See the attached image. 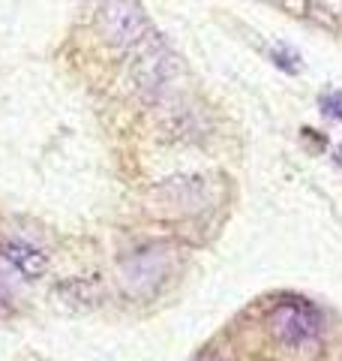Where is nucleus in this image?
<instances>
[{
  "label": "nucleus",
  "mask_w": 342,
  "mask_h": 361,
  "mask_svg": "<svg viewBox=\"0 0 342 361\" xmlns=\"http://www.w3.org/2000/svg\"><path fill=\"white\" fill-rule=\"evenodd\" d=\"M132 54V63H129V75H132V85L135 90L147 99V103H159L165 97V90L171 87L177 75V61L171 49L163 42L159 33H147V37L135 45L129 51Z\"/></svg>",
  "instance_id": "nucleus-1"
},
{
  "label": "nucleus",
  "mask_w": 342,
  "mask_h": 361,
  "mask_svg": "<svg viewBox=\"0 0 342 361\" xmlns=\"http://www.w3.org/2000/svg\"><path fill=\"white\" fill-rule=\"evenodd\" d=\"M265 329L277 343L282 346H306L322 334V313H318L310 301H279L277 307L267 313Z\"/></svg>",
  "instance_id": "nucleus-2"
},
{
  "label": "nucleus",
  "mask_w": 342,
  "mask_h": 361,
  "mask_svg": "<svg viewBox=\"0 0 342 361\" xmlns=\"http://www.w3.org/2000/svg\"><path fill=\"white\" fill-rule=\"evenodd\" d=\"M99 30L114 49L132 51L151 33V21L139 0H106L99 9Z\"/></svg>",
  "instance_id": "nucleus-3"
},
{
  "label": "nucleus",
  "mask_w": 342,
  "mask_h": 361,
  "mask_svg": "<svg viewBox=\"0 0 342 361\" xmlns=\"http://www.w3.org/2000/svg\"><path fill=\"white\" fill-rule=\"evenodd\" d=\"M171 271H175V256H171V250H165V247H151V250H141L123 262L120 280L129 295L153 298L156 292L165 286Z\"/></svg>",
  "instance_id": "nucleus-4"
},
{
  "label": "nucleus",
  "mask_w": 342,
  "mask_h": 361,
  "mask_svg": "<svg viewBox=\"0 0 342 361\" xmlns=\"http://www.w3.org/2000/svg\"><path fill=\"white\" fill-rule=\"evenodd\" d=\"M4 259L9 265H13L21 277H27V280H37L42 277L45 271H49V256H45L42 250H37L33 244H25V241H9L4 244Z\"/></svg>",
  "instance_id": "nucleus-5"
},
{
  "label": "nucleus",
  "mask_w": 342,
  "mask_h": 361,
  "mask_svg": "<svg viewBox=\"0 0 342 361\" xmlns=\"http://www.w3.org/2000/svg\"><path fill=\"white\" fill-rule=\"evenodd\" d=\"M72 286L78 289V295H63L66 304H75V307H94L99 301V286L90 283V280H72Z\"/></svg>",
  "instance_id": "nucleus-6"
},
{
  "label": "nucleus",
  "mask_w": 342,
  "mask_h": 361,
  "mask_svg": "<svg viewBox=\"0 0 342 361\" xmlns=\"http://www.w3.org/2000/svg\"><path fill=\"white\" fill-rule=\"evenodd\" d=\"M318 106H322V111L327 118L342 121V90H327V94H322Z\"/></svg>",
  "instance_id": "nucleus-7"
},
{
  "label": "nucleus",
  "mask_w": 342,
  "mask_h": 361,
  "mask_svg": "<svg viewBox=\"0 0 342 361\" xmlns=\"http://www.w3.org/2000/svg\"><path fill=\"white\" fill-rule=\"evenodd\" d=\"M273 63L282 66L285 73H298V70H300V58H298V54H294L291 49H285V45L273 49Z\"/></svg>",
  "instance_id": "nucleus-8"
},
{
  "label": "nucleus",
  "mask_w": 342,
  "mask_h": 361,
  "mask_svg": "<svg viewBox=\"0 0 342 361\" xmlns=\"http://www.w3.org/2000/svg\"><path fill=\"white\" fill-rule=\"evenodd\" d=\"M196 361H225L222 355H216V353H204V355H198Z\"/></svg>",
  "instance_id": "nucleus-9"
},
{
  "label": "nucleus",
  "mask_w": 342,
  "mask_h": 361,
  "mask_svg": "<svg viewBox=\"0 0 342 361\" xmlns=\"http://www.w3.org/2000/svg\"><path fill=\"white\" fill-rule=\"evenodd\" d=\"M9 313V307H6V298L4 295H0V319H4V316Z\"/></svg>",
  "instance_id": "nucleus-10"
},
{
  "label": "nucleus",
  "mask_w": 342,
  "mask_h": 361,
  "mask_svg": "<svg viewBox=\"0 0 342 361\" xmlns=\"http://www.w3.org/2000/svg\"><path fill=\"white\" fill-rule=\"evenodd\" d=\"M334 163H336V166H342V145H339V148L334 151Z\"/></svg>",
  "instance_id": "nucleus-11"
}]
</instances>
